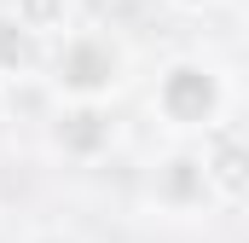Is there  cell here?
Returning <instances> with one entry per match:
<instances>
[{"mask_svg":"<svg viewBox=\"0 0 249 243\" xmlns=\"http://www.w3.org/2000/svg\"><path fill=\"white\" fill-rule=\"evenodd\" d=\"M0 93H6V75H0Z\"/></svg>","mask_w":249,"mask_h":243,"instance_id":"obj_10","label":"cell"},{"mask_svg":"<svg viewBox=\"0 0 249 243\" xmlns=\"http://www.w3.org/2000/svg\"><path fill=\"white\" fill-rule=\"evenodd\" d=\"M41 81L53 99H81V104H110L127 81V47L105 23H70L58 41L41 52Z\"/></svg>","mask_w":249,"mask_h":243,"instance_id":"obj_1","label":"cell"},{"mask_svg":"<svg viewBox=\"0 0 249 243\" xmlns=\"http://www.w3.org/2000/svg\"><path fill=\"white\" fill-rule=\"evenodd\" d=\"M116 145V110L110 104H81V99H58L53 116H47V151L64 162H105Z\"/></svg>","mask_w":249,"mask_h":243,"instance_id":"obj_3","label":"cell"},{"mask_svg":"<svg viewBox=\"0 0 249 243\" xmlns=\"http://www.w3.org/2000/svg\"><path fill=\"white\" fill-rule=\"evenodd\" d=\"M151 116L174 139H197L203 127L232 116V87L209 58H168L151 87Z\"/></svg>","mask_w":249,"mask_h":243,"instance_id":"obj_2","label":"cell"},{"mask_svg":"<svg viewBox=\"0 0 249 243\" xmlns=\"http://www.w3.org/2000/svg\"><path fill=\"white\" fill-rule=\"evenodd\" d=\"M0 6H6V12H12L35 41H41V47L58 41L64 29L75 23V0H0Z\"/></svg>","mask_w":249,"mask_h":243,"instance_id":"obj_7","label":"cell"},{"mask_svg":"<svg viewBox=\"0 0 249 243\" xmlns=\"http://www.w3.org/2000/svg\"><path fill=\"white\" fill-rule=\"evenodd\" d=\"M180 12H209V6H220V0H174Z\"/></svg>","mask_w":249,"mask_h":243,"instance_id":"obj_9","label":"cell"},{"mask_svg":"<svg viewBox=\"0 0 249 243\" xmlns=\"http://www.w3.org/2000/svg\"><path fill=\"white\" fill-rule=\"evenodd\" d=\"M23 243H81L75 232H58V226H41V232H23Z\"/></svg>","mask_w":249,"mask_h":243,"instance_id":"obj_8","label":"cell"},{"mask_svg":"<svg viewBox=\"0 0 249 243\" xmlns=\"http://www.w3.org/2000/svg\"><path fill=\"white\" fill-rule=\"evenodd\" d=\"M197 162H203V180H209L214 208H238V203H244V185H249V145H244V127H238L232 116H220L214 127L197 133Z\"/></svg>","mask_w":249,"mask_h":243,"instance_id":"obj_5","label":"cell"},{"mask_svg":"<svg viewBox=\"0 0 249 243\" xmlns=\"http://www.w3.org/2000/svg\"><path fill=\"white\" fill-rule=\"evenodd\" d=\"M145 203L168 220H197L214 208L209 180H203V162H197V145H174L162 162H151L145 174Z\"/></svg>","mask_w":249,"mask_h":243,"instance_id":"obj_4","label":"cell"},{"mask_svg":"<svg viewBox=\"0 0 249 243\" xmlns=\"http://www.w3.org/2000/svg\"><path fill=\"white\" fill-rule=\"evenodd\" d=\"M41 52H47V47H41V41L0 6V75H6V81H12V75H18V81L41 75Z\"/></svg>","mask_w":249,"mask_h":243,"instance_id":"obj_6","label":"cell"}]
</instances>
